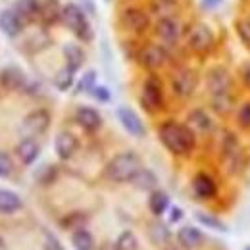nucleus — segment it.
<instances>
[{
  "instance_id": "10",
  "label": "nucleus",
  "mask_w": 250,
  "mask_h": 250,
  "mask_svg": "<svg viewBox=\"0 0 250 250\" xmlns=\"http://www.w3.org/2000/svg\"><path fill=\"white\" fill-rule=\"evenodd\" d=\"M208 91L210 94H221V93H231V75L225 67H212L208 73Z\"/></svg>"
},
{
  "instance_id": "31",
  "label": "nucleus",
  "mask_w": 250,
  "mask_h": 250,
  "mask_svg": "<svg viewBox=\"0 0 250 250\" xmlns=\"http://www.w3.org/2000/svg\"><path fill=\"white\" fill-rule=\"evenodd\" d=\"M139 249V241L135 237L133 231H124L118 241H116V250H137Z\"/></svg>"
},
{
  "instance_id": "42",
  "label": "nucleus",
  "mask_w": 250,
  "mask_h": 250,
  "mask_svg": "<svg viewBox=\"0 0 250 250\" xmlns=\"http://www.w3.org/2000/svg\"><path fill=\"white\" fill-rule=\"evenodd\" d=\"M219 4H221V0H202V6H204L206 10H214Z\"/></svg>"
},
{
  "instance_id": "13",
  "label": "nucleus",
  "mask_w": 250,
  "mask_h": 250,
  "mask_svg": "<svg viewBox=\"0 0 250 250\" xmlns=\"http://www.w3.org/2000/svg\"><path fill=\"white\" fill-rule=\"evenodd\" d=\"M25 83H27V77L18 65H8L0 71V85L6 91H21Z\"/></svg>"
},
{
  "instance_id": "30",
  "label": "nucleus",
  "mask_w": 250,
  "mask_h": 250,
  "mask_svg": "<svg viewBox=\"0 0 250 250\" xmlns=\"http://www.w3.org/2000/svg\"><path fill=\"white\" fill-rule=\"evenodd\" d=\"M73 75H75V71L69 69L67 65H63L62 69L56 73V77H54V85H56V89L62 91V93L69 91L71 85H73Z\"/></svg>"
},
{
  "instance_id": "1",
  "label": "nucleus",
  "mask_w": 250,
  "mask_h": 250,
  "mask_svg": "<svg viewBox=\"0 0 250 250\" xmlns=\"http://www.w3.org/2000/svg\"><path fill=\"white\" fill-rule=\"evenodd\" d=\"M158 135H160L162 145L171 154H175V156H185V154H188L194 148V145H196L194 131L188 125L177 124L173 120L164 122V124L160 125Z\"/></svg>"
},
{
  "instance_id": "37",
  "label": "nucleus",
  "mask_w": 250,
  "mask_h": 250,
  "mask_svg": "<svg viewBox=\"0 0 250 250\" xmlns=\"http://www.w3.org/2000/svg\"><path fill=\"white\" fill-rule=\"evenodd\" d=\"M42 250H63L60 241L52 235V233H44V243H42Z\"/></svg>"
},
{
  "instance_id": "35",
  "label": "nucleus",
  "mask_w": 250,
  "mask_h": 250,
  "mask_svg": "<svg viewBox=\"0 0 250 250\" xmlns=\"http://www.w3.org/2000/svg\"><path fill=\"white\" fill-rule=\"evenodd\" d=\"M12 171H14V162L10 154L0 152V177H10Z\"/></svg>"
},
{
  "instance_id": "23",
  "label": "nucleus",
  "mask_w": 250,
  "mask_h": 250,
  "mask_svg": "<svg viewBox=\"0 0 250 250\" xmlns=\"http://www.w3.org/2000/svg\"><path fill=\"white\" fill-rule=\"evenodd\" d=\"M131 185H135L139 190H148V192H152V190L158 187V177L154 171H150V169H146V167H141V169L137 171V175L131 179Z\"/></svg>"
},
{
  "instance_id": "29",
  "label": "nucleus",
  "mask_w": 250,
  "mask_h": 250,
  "mask_svg": "<svg viewBox=\"0 0 250 250\" xmlns=\"http://www.w3.org/2000/svg\"><path fill=\"white\" fill-rule=\"evenodd\" d=\"M233 93H221V94H212V108L218 114H229L233 110Z\"/></svg>"
},
{
  "instance_id": "38",
  "label": "nucleus",
  "mask_w": 250,
  "mask_h": 250,
  "mask_svg": "<svg viewBox=\"0 0 250 250\" xmlns=\"http://www.w3.org/2000/svg\"><path fill=\"white\" fill-rule=\"evenodd\" d=\"M91 94H93L98 102H110V91L106 87H102V85H96L93 91H91Z\"/></svg>"
},
{
  "instance_id": "18",
  "label": "nucleus",
  "mask_w": 250,
  "mask_h": 250,
  "mask_svg": "<svg viewBox=\"0 0 250 250\" xmlns=\"http://www.w3.org/2000/svg\"><path fill=\"white\" fill-rule=\"evenodd\" d=\"M177 243H179L181 249L194 250L204 243V235H202L200 229H196L192 225H185V227H181L177 231Z\"/></svg>"
},
{
  "instance_id": "44",
  "label": "nucleus",
  "mask_w": 250,
  "mask_h": 250,
  "mask_svg": "<svg viewBox=\"0 0 250 250\" xmlns=\"http://www.w3.org/2000/svg\"><path fill=\"white\" fill-rule=\"evenodd\" d=\"M245 250H250V245H249V247H245Z\"/></svg>"
},
{
  "instance_id": "25",
  "label": "nucleus",
  "mask_w": 250,
  "mask_h": 250,
  "mask_svg": "<svg viewBox=\"0 0 250 250\" xmlns=\"http://www.w3.org/2000/svg\"><path fill=\"white\" fill-rule=\"evenodd\" d=\"M148 208H150V212L154 216L166 214V210L169 208V196H167V192H164L160 188H154L150 192V196H148Z\"/></svg>"
},
{
  "instance_id": "36",
  "label": "nucleus",
  "mask_w": 250,
  "mask_h": 250,
  "mask_svg": "<svg viewBox=\"0 0 250 250\" xmlns=\"http://www.w3.org/2000/svg\"><path fill=\"white\" fill-rule=\"evenodd\" d=\"M237 120H239V125H243V127L250 129V102H245V104L241 106Z\"/></svg>"
},
{
  "instance_id": "12",
  "label": "nucleus",
  "mask_w": 250,
  "mask_h": 250,
  "mask_svg": "<svg viewBox=\"0 0 250 250\" xmlns=\"http://www.w3.org/2000/svg\"><path fill=\"white\" fill-rule=\"evenodd\" d=\"M139 62L143 63L146 69H158L162 67L164 63L167 62V52L164 46H158V44H148L141 50L139 54Z\"/></svg>"
},
{
  "instance_id": "15",
  "label": "nucleus",
  "mask_w": 250,
  "mask_h": 250,
  "mask_svg": "<svg viewBox=\"0 0 250 250\" xmlns=\"http://www.w3.org/2000/svg\"><path fill=\"white\" fill-rule=\"evenodd\" d=\"M23 25H25V21L21 20V16L14 8H8V10L0 12V29H2L4 35L18 37L20 33L23 31Z\"/></svg>"
},
{
  "instance_id": "9",
  "label": "nucleus",
  "mask_w": 250,
  "mask_h": 250,
  "mask_svg": "<svg viewBox=\"0 0 250 250\" xmlns=\"http://www.w3.org/2000/svg\"><path fill=\"white\" fill-rule=\"evenodd\" d=\"M122 23H124L125 29L133 33H143L148 29L150 25V18L145 10L141 8H127L124 14H122Z\"/></svg>"
},
{
  "instance_id": "24",
  "label": "nucleus",
  "mask_w": 250,
  "mask_h": 250,
  "mask_svg": "<svg viewBox=\"0 0 250 250\" xmlns=\"http://www.w3.org/2000/svg\"><path fill=\"white\" fill-rule=\"evenodd\" d=\"M63 58H65V65L69 69L77 71L83 65V62H85V52L77 44H65L63 46Z\"/></svg>"
},
{
  "instance_id": "21",
  "label": "nucleus",
  "mask_w": 250,
  "mask_h": 250,
  "mask_svg": "<svg viewBox=\"0 0 250 250\" xmlns=\"http://www.w3.org/2000/svg\"><path fill=\"white\" fill-rule=\"evenodd\" d=\"M187 125L194 131V133H210L214 129V122L212 118L204 112V110H192L187 118Z\"/></svg>"
},
{
  "instance_id": "3",
  "label": "nucleus",
  "mask_w": 250,
  "mask_h": 250,
  "mask_svg": "<svg viewBox=\"0 0 250 250\" xmlns=\"http://www.w3.org/2000/svg\"><path fill=\"white\" fill-rule=\"evenodd\" d=\"M63 25L73 33L77 39L81 41H91L93 39V29H91V23L87 20V16L83 14V10L73 4V2H67L62 6V18Z\"/></svg>"
},
{
  "instance_id": "33",
  "label": "nucleus",
  "mask_w": 250,
  "mask_h": 250,
  "mask_svg": "<svg viewBox=\"0 0 250 250\" xmlns=\"http://www.w3.org/2000/svg\"><path fill=\"white\" fill-rule=\"evenodd\" d=\"M96 87V71L89 69L77 83V93H91Z\"/></svg>"
},
{
  "instance_id": "41",
  "label": "nucleus",
  "mask_w": 250,
  "mask_h": 250,
  "mask_svg": "<svg viewBox=\"0 0 250 250\" xmlns=\"http://www.w3.org/2000/svg\"><path fill=\"white\" fill-rule=\"evenodd\" d=\"M181 218H183V210H181V208H171L169 221H171V223H175V221H179Z\"/></svg>"
},
{
  "instance_id": "8",
  "label": "nucleus",
  "mask_w": 250,
  "mask_h": 250,
  "mask_svg": "<svg viewBox=\"0 0 250 250\" xmlns=\"http://www.w3.org/2000/svg\"><path fill=\"white\" fill-rule=\"evenodd\" d=\"M118 120L129 135H133V137H145L146 135V127H145L143 120L139 118V114L135 110H131L127 106L118 108Z\"/></svg>"
},
{
  "instance_id": "43",
  "label": "nucleus",
  "mask_w": 250,
  "mask_h": 250,
  "mask_svg": "<svg viewBox=\"0 0 250 250\" xmlns=\"http://www.w3.org/2000/svg\"><path fill=\"white\" fill-rule=\"evenodd\" d=\"M2 245H4V241H2V239H0V249H2Z\"/></svg>"
},
{
  "instance_id": "27",
  "label": "nucleus",
  "mask_w": 250,
  "mask_h": 250,
  "mask_svg": "<svg viewBox=\"0 0 250 250\" xmlns=\"http://www.w3.org/2000/svg\"><path fill=\"white\" fill-rule=\"evenodd\" d=\"M71 245L75 250H93L94 249V239L93 235L87 229H75L71 233Z\"/></svg>"
},
{
  "instance_id": "14",
  "label": "nucleus",
  "mask_w": 250,
  "mask_h": 250,
  "mask_svg": "<svg viewBox=\"0 0 250 250\" xmlns=\"http://www.w3.org/2000/svg\"><path fill=\"white\" fill-rule=\"evenodd\" d=\"M77 148H79V141H77V137L73 133L62 131V133L56 135L54 150H56V154H58L60 160H71L73 154L77 152Z\"/></svg>"
},
{
  "instance_id": "20",
  "label": "nucleus",
  "mask_w": 250,
  "mask_h": 250,
  "mask_svg": "<svg viewBox=\"0 0 250 250\" xmlns=\"http://www.w3.org/2000/svg\"><path fill=\"white\" fill-rule=\"evenodd\" d=\"M14 10L21 16V20L27 23L37 18H41V10H42V2L41 0H16Z\"/></svg>"
},
{
  "instance_id": "7",
  "label": "nucleus",
  "mask_w": 250,
  "mask_h": 250,
  "mask_svg": "<svg viewBox=\"0 0 250 250\" xmlns=\"http://www.w3.org/2000/svg\"><path fill=\"white\" fill-rule=\"evenodd\" d=\"M154 31L164 44H175L181 39V23L175 18H158Z\"/></svg>"
},
{
  "instance_id": "17",
  "label": "nucleus",
  "mask_w": 250,
  "mask_h": 250,
  "mask_svg": "<svg viewBox=\"0 0 250 250\" xmlns=\"http://www.w3.org/2000/svg\"><path fill=\"white\" fill-rule=\"evenodd\" d=\"M192 188H194V194L202 200H210L218 194V185H216L214 177L208 173H198L192 179Z\"/></svg>"
},
{
  "instance_id": "40",
  "label": "nucleus",
  "mask_w": 250,
  "mask_h": 250,
  "mask_svg": "<svg viewBox=\"0 0 250 250\" xmlns=\"http://www.w3.org/2000/svg\"><path fill=\"white\" fill-rule=\"evenodd\" d=\"M241 75H243V81H245V85L250 89V62L243 63V67H241Z\"/></svg>"
},
{
  "instance_id": "2",
  "label": "nucleus",
  "mask_w": 250,
  "mask_h": 250,
  "mask_svg": "<svg viewBox=\"0 0 250 250\" xmlns=\"http://www.w3.org/2000/svg\"><path fill=\"white\" fill-rule=\"evenodd\" d=\"M141 167V158L135 152H120L106 164L104 175L114 183H131Z\"/></svg>"
},
{
  "instance_id": "28",
  "label": "nucleus",
  "mask_w": 250,
  "mask_h": 250,
  "mask_svg": "<svg viewBox=\"0 0 250 250\" xmlns=\"http://www.w3.org/2000/svg\"><path fill=\"white\" fill-rule=\"evenodd\" d=\"M58 18H62V8H60L58 0H44L42 2V10H41V20L50 25Z\"/></svg>"
},
{
  "instance_id": "26",
  "label": "nucleus",
  "mask_w": 250,
  "mask_h": 250,
  "mask_svg": "<svg viewBox=\"0 0 250 250\" xmlns=\"http://www.w3.org/2000/svg\"><path fill=\"white\" fill-rule=\"evenodd\" d=\"M179 10L177 0H150V12L158 18H173Z\"/></svg>"
},
{
  "instance_id": "5",
  "label": "nucleus",
  "mask_w": 250,
  "mask_h": 250,
  "mask_svg": "<svg viewBox=\"0 0 250 250\" xmlns=\"http://www.w3.org/2000/svg\"><path fill=\"white\" fill-rule=\"evenodd\" d=\"M196 85H198V77L192 69L183 67V69H177L171 77V89L173 93L181 98H188L190 94L196 91Z\"/></svg>"
},
{
  "instance_id": "39",
  "label": "nucleus",
  "mask_w": 250,
  "mask_h": 250,
  "mask_svg": "<svg viewBox=\"0 0 250 250\" xmlns=\"http://www.w3.org/2000/svg\"><path fill=\"white\" fill-rule=\"evenodd\" d=\"M237 29H239V35H241V39L245 41V44H247V46L250 48V20H249V21H241Z\"/></svg>"
},
{
  "instance_id": "6",
  "label": "nucleus",
  "mask_w": 250,
  "mask_h": 250,
  "mask_svg": "<svg viewBox=\"0 0 250 250\" xmlns=\"http://www.w3.org/2000/svg\"><path fill=\"white\" fill-rule=\"evenodd\" d=\"M23 133L27 135V137H35V135H42L48 127H50V114H48V110H44V108H37V110H33L29 112L27 116H25V120H23Z\"/></svg>"
},
{
  "instance_id": "32",
  "label": "nucleus",
  "mask_w": 250,
  "mask_h": 250,
  "mask_svg": "<svg viewBox=\"0 0 250 250\" xmlns=\"http://www.w3.org/2000/svg\"><path fill=\"white\" fill-rule=\"evenodd\" d=\"M150 239H152V243L158 245V247L164 245V243H167V239H169L167 227L162 225V223H152V225H150Z\"/></svg>"
},
{
  "instance_id": "19",
  "label": "nucleus",
  "mask_w": 250,
  "mask_h": 250,
  "mask_svg": "<svg viewBox=\"0 0 250 250\" xmlns=\"http://www.w3.org/2000/svg\"><path fill=\"white\" fill-rule=\"evenodd\" d=\"M16 152H18V156H20L23 166H31V164H35V160L39 158V154H41V146H39V143L33 137H25V139L20 141Z\"/></svg>"
},
{
  "instance_id": "34",
  "label": "nucleus",
  "mask_w": 250,
  "mask_h": 250,
  "mask_svg": "<svg viewBox=\"0 0 250 250\" xmlns=\"http://www.w3.org/2000/svg\"><path fill=\"white\" fill-rule=\"evenodd\" d=\"M196 219H198L202 225H206V227H210V229H216V231H225V229H227L221 219L214 218V216H208V214H204V212H196Z\"/></svg>"
},
{
  "instance_id": "22",
  "label": "nucleus",
  "mask_w": 250,
  "mask_h": 250,
  "mask_svg": "<svg viewBox=\"0 0 250 250\" xmlns=\"http://www.w3.org/2000/svg\"><path fill=\"white\" fill-rule=\"evenodd\" d=\"M23 208V202L20 198V194H16L14 190L8 188H0V214H16Z\"/></svg>"
},
{
  "instance_id": "4",
  "label": "nucleus",
  "mask_w": 250,
  "mask_h": 250,
  "mask_svg": "<svg viewBox=\"0 0 250 250\" xmlns=\"http://www.w3.org/2000/svg\"><path fill=\"white\" fill-rule=\"evenodd\" d=\"M214 33L206 23H194L187 33L188 48L196 54H206L214 46Z\"/></svg>"
},
{
  "instance_id": "11",
  "label": "nucleus",
  "mask_w": 250,
  "mask_h": 250,
  "mask_svg": "<svg viewBox=\"0 0 250 250\" xmlns=\"http://www.w3.org/2000/svg\"><path fill=\"white\" fill-rule=\"evenodd\" d=\"M143 104L148 110H158L164 104V93H162V85L156 77H148L143 85Z\"/></svg>"
},
{
  "instance_id": "16",
  "label": "nucleus",
  "mask_w": 250,
  "mask_h": 250,
  "mask_svg": "<svg viewBox=\"0 0 250 250\" xmlns=\"http://www.w3.org/2000/svg\"><path fill=\"white\" fill-rule=\"evenodd\" d=\"M75 122H77L79 127H83L85 131L94 133V131H98L102 127V116L94 108H91V106H81L75 112Z\"/></svg>"
}]
</instances>
